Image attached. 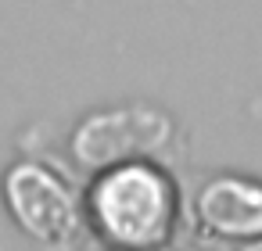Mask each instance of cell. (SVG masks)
Masks as SVG:
<instances>
[{
	"label": "cell",
	"instance_id": "cell-1",
	"mask_svg": "<svg viewBox=\"0 0 262 251\" xmlns=\"http://www.w3.org/2000/svg\"><path fill=\"white\" fill-rule=\"evenodd\" d=\"M97 222L119 244H158L172 222V190L155 169L126 165L112 172L94 197Z\"/></svg>",
	"mask_w": 262,
	"mask_h": 251
},
{
	"label": "cell",
	"instance_id": "cell-2",
	"mask_svg": "<svg viewBox=\"0 0 262 251\" xmlns=\"http://www.w3.org/2000/svg\"><path fill=\"white\" fill-rule=\"evenodd\" d=\"M169 136V122L158 111L129 108V111H104L76 133V158L83 165H115L140 151L158 147Z\"/></svg>",
	"mask_w": 262,
	"mask_h": 251
},
{
	"label": "cell",
	"instance_id": "cell-3",
	"mask_svg": "<svg viewBox=\"0 0 262 251\" xmlns=\"http://www.w3.org/2000/svg\"><path fill=\"white\" fill-rule=\"evenodd\" d=\"M8 204H11L15 219L40 240L61 244L76 230L72 201L65 197L61 183L36 165H18L8 176Z\"/></svg>",
	"mask_w": 262,
	"mask_h": 251
},
{
	"label": "cell",
	"instance_id": "cell-4",
	"mask_svg": "<svg viewBox=\"0 0 262 251\" xmlns=\"http://www.w3.org/2000/svg\"><path fill=\"white\" fill-rule=\"evenodd\" d=\"M201 219L223 233H258L262 230V190L241 179H215L201 194Z\"/></svg>",
	"mask_w": 262,
	"mask_h": 251
}]
</instances>
